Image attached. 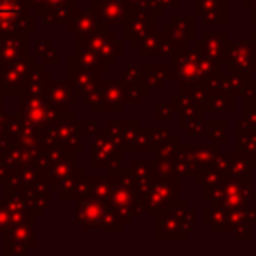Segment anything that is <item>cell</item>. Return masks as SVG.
<instances>
[{
    "label": "cell",
    "instance_id": "obj_1",
    "mask_svg": "<svg viewBox=\"0 0 256 256\" xmlns=\"http://www.w3.org/2000/svg\"><path fill=\"white\" fill-rule=\"evenodd\" d=\"M110 192L107 196V206L114 209L123 223H130L132 216H142L144 209L140 206L139 192H137L136 179L130 170H116L112 168L109 174Z\"/></svg>",
    "mask_w": 256,
    "mask_h": 256
},
{
    "label": "cell",
    "instance_id": "obj_2",
    "mask_svg": "<svg viewBox=\"0 0 256 256\" xmlns=\"http://www.w3.org/2000/svg\"><path fill=\"white\" fill-rule=\"evenodd\" d=\"M178 176L164 174L154 168V174L151 178L150 188H148L144 198L140 200V206L144 209V214H158L176 204L179 192Z\"/></svg>",
    "mask_w": 256,
    "mask_h": 256
},
{
    "label": "cell",
    "instance_id": "obj_3",
    "mask_svg": "<svg viewBox=\"0 0 256 256\" xmlns=\"http://www.w3.org/2000/svg\"><path fill=\"white\" fill-rule=\"evenodd\" d=\"M195 214L184 204H172L158 212L156 237L158 238H184L193 230Z\"/></svg>",
    "mask_w": 256,
    "mask_h": 256
},
{
    "label": "cell",
    "instance_id": "obj_4",
    "mask_svg": "<svg viewBox=\"0 0 256 256\" xmlns=\"http://www.w3.org/2000/svg\"><path fill=\"white\" fill-rule=\"evenodd\" d=\"M88 106L96 112H121L123 110V82L104 81L86 96Z\"/></svg>",
    "mask_w": 256,
    "mask_h": 256
},
{
    "label": "cell",
    "instance_id": "obj_5",
    "mask_svg": "<svg viewBox=\"0 0 256 256\" xmlns=\"http://www.w3.org/2000/svg\"><path fill=\"white\" fill-rule=\"evenodd\" d=\"M123 158V146L121 142L109 132V130H102L98 132L96 139L93 140V165L96 168H116L121 164Z\"/></svg>",
    "mask_w": 256,
    "mask_h": 256
},
{
    "label": "cell",
    "instance_id": "obj_6",
    "mask_svg": "<svg viewBox=\"0 0 256 256\" xmlns=\"http://www.w3.org/2000/svg\"><path fill=\"white\" fill-rule=\"evenodd\" d=\"M121 23H123L124 39L132 42L134 48H137L142 37L154 32V14L148 8L128 9Z\"/></svg>",
    "mask_w": 256,
    "mask_h": 256
},
{
    "label": "cell",
    "instance_id": "obj_7",
    "mask_svg": "<svg viewBox=\"0 0 256 256\" xmlns=\"http://www.w3.org/2000/svg\"><path fill=\"white\" fill-rule=\"evenodd\" d=\"M198 60H200V53L196 48L182 46L178 53L172 54L174 78L179 79L181 84H200L198 82Z\"/></svg>",
    "mask_w": 256,
    "mask_h": 256
},
{
    "label": "cell",
    "instance_id": "obj_8",
    "mask_svg": "<svg viewBox=\"0 0 256 256\" xmlns=\"http://www.w3.org/2000/svg\"><path fill=\"white\" fill-rule=\"evenodd\" d=\"M224 60H228V68L252 74L256 72V46L244 40H232L226 44Z\"/></svg>",
    "mask_w": 256,
    "mask_h": 256
},
{
    "label": "cell",
    "instance_id": "obj_9",
    "mask_svg": "<svg viewBox=\"0 0 256 256\" xmlns=\"http://www.w3.org/2000/svg\"><path fill=\"white\" fill-rule=\"evenodd\" d=\"M86 48L92 50L93 53L102 62H106L107 65L112 64L118 56L123 54V42L118 40L116 37H114V34H110V32H100V34H95V36L88 37Z\"/></svg>",
    "mask_w": 256,
    "mask_h": 256
},
{
    "label": "cell",
    "instance_id": "obj_10",
    "mask_svg": "<svg viewBox=\"0 0 256 256\" xmlns=\"http://www.w3.org/2000/svg\"><path fill=\"white\" fill-rule=\"evenodd\" d=\"M128 8L124 0H95L93 12L102 20L106 25H118L123 22Z\"/></svg>",
    "mask_w": 256,
    "mask_h": 256
},
{
    "label": "cell",
    "instance_id": "obj_11",
    "mask_svg": "<svg viewBox=\"0 0 256 256\" xmlns=\"http://www.w3.org/2000/svg\"><path fill=\"white\" fill-rule=\"evenodd\" d=\"M226 44L228 40L224 34H206L202 40L196 42L195 48L198 50L200 54L221 64L224 60V54H226Z\"/></svg>",
    "mask_w": 256,
    "mask_h": 256
},
{
    "label": "cell",
    "instance_id": "obj_12",
    "mask_svg": "<svg viewBox=\"0 0 256 256\" xmlns=\"http://www.w3.org/2000/svg\"><path fill=\"white\" fill-rule=\"evenodd\" d=\"M196 14L202 16V22L207 25H224L226 6L223 0H196Z\"/></svg>",
    "mask_w": 256,
    "mask_h": 256
},
{
    "label": "cell",
    "instance_id": "obj_13",
    "mask_svg": "<svg viewBox=\"0 0 256 256\" xmlns=\"http://www.w3.org/2000/svg\"><path fill=\"white\" fill-rule=\"evenodd\" d=\"M106 209H107L106 200H100V198H96V196L86 198L84 202H81V206H79V221L84 223L86 230L96 228V224H98L100 218H102Z\"/></svg>",
    "mask_w": 256,
    "mask_h": 256
},
{
    "label": "cell",
    "instance_id": "obj_14",
    "mask_svg": "<svg viewBox=\"0 0 256 256\" xmlns=\"http://www.w3.org/2000/svg\"><path fill=\"white\" fill-rule=\"evenodd\" d=\"M164 32H167L168 36H172L176 40L184 44V42H188V40H193V37H195V23H193L192 18L179 16V18H174L165 26Z\"/></svg>",
    "mask_w": 256,
    "mask_h": 256
},
{
    "label": "cell",
    "instance_id": "obj_15",
    "mask_svg": "<svg viewBox=\"0 0 256 256\" xmlns=\"http://www.w3.org/2000/svg\"><path fill=\"white\" fill-rule=\"evenodd\" d=\"M144 74H146L148 88H153V90L164 88L165 81L174 78V74L170 72L168 65H148V67L144 68Z\"/></svg>",
    "mask_w": 256,
    "mask_h": 256
},
{
    "label": "cell",
    "instance_id": "obj_16",
    "mask_svg": "<svg viewBox=\"0 0 256 256\" xmlns=\"http://www.w3.org/2000/svg\"><path fill=\"white\" fill-rule=\"evenodd\" d=\"M209 109L216 112H234V93L230 90H218V92H209Z\"/></svg>",
    "mask_w": 256,
    "mask_h": 256
},
{
    "label": "cell",
    "instance_id": "obj_17",
    "mask_svg": "<svg viewBox=\"0 0 256 256\" xmlns=\"http://www.w3.org/2000/svg\"><path fill=\"white\" fill-rule=\"evenodd\" d=\"M226 176L228 178L238 179V181H244L246 179V181L249 182V178H251V165H249L248 158L235 151L234 156H232L230 167H228V170H226Z\"/></svg>",
    "mask_w": 256,
    "mask_h": 256
},
{
    "label": "cell",
    "instance_id": "obj_18",
    "mask_svg": "<svg viewBox=\"0 0 256 256\" xmlns=\"http://www.w3.org/2000/svg\"><path fill=\"white\" fill-rule=\"evenodd\" d=\"M188 153L192 154L193 162L196 164V167L202 168L209 167L212 164V160L218 154V144H210V146H195V148H186Z\"/></svg>",
    "mask_w": 256,
    "mask_h": 256
},
{
    "label": "cell",
    "instance_id": "obj_19",
    "mask_svg": "<svg viewBox=\"0 0 256 256\" xmlns=\"http://www.w3.org/2000/svg\"><path fill=\"white\" fill-rule=\"evenodd\" d=\"M206 136H209L210 137V140H212L214 144H224L226 142V137H228V134H226V123L224 121H209V123H206Z\"/></svg>",
    "mask_w": 256,
    "mask_h": 256
},
{
    "label": "cell",
    "instance_id": "obj_20",
    "mask_svg": "<svg viewBox=\"0 0 256 256\" xmlns=\"http://www.w3.org/2000/svg\"><path fill=\"white\" fill-rule=\"evenodd\" d=\"M240 123L244 124V130H256V96H249L246 102V114Z\"/></svg>",
    "mask_w": 256,
    "mask_h": 256
},
{
    "label": "cell",
    "instance_id": "obj_21",
    "mask_svg": "<svg viewBox=\"0 0 256 256\" xmlns=\"http://www.w3.org/2000/svg\"><path fill=\"white\" fill-rule=\"evenodd\" d=\"M92 181L95 182V184L90 186V190H93V193H95L96 198L107 200V196H109V192H110V179H109V176H107V178H93Z\"/></svg>",
    "mask_w": 256,
    "mask_h": 256
},
{
    "label": "cell",
    "instance_id": "obj_22",
    "mask_svg": "<svg viewBox=\"0 0 256 256\" xmlns=\"http://www.w3.org/2000/svg\"><path fill=\"white\" fill-rule=\"evenodd\" d=\"M146 81V74H144L142 67H137V65H126L123 76V82H139Z\"/></svg>",
    "mask_w": 256,
    "mask_h": 256
},
{
    "label": "cell",
    "instance_id": "obj_23",
    "mask_svg": "<svg viewBox=\"0 0 256 256\" xmlns=\"http://www.w3.org/2000/svg\"><path fill=\"white\" fill-rule=\"evenodd\" d=\"M174 107H172V104H158L156 107H154V118H156L158 121L160 120H170L172 116H174Z\"/></svg>",
    "mask_w": 256,
    "mask_h": 256
},
{
    "label": "cell",
    "instance_id": "obj_24",
    "mask_svg": "<svg viewBox=\"0 0 256 256\" xmlns=\"http://www.w3.org/2000/svg\"><path fill=\"white\" fill-rule=\"evenodd\" d=\"M128 9H136V8H144L146 6V0H124Z\"/></svg>",
    "mask_w": 256,
    "mask_h": 256
},
{
    "label": "cell",
    "instance_id": "obj_25",
    "mask_svg": "<svg viewBox=\"0 0 256 256\" xmlns=\"http://www.w3.org/2000/svg\"><path fill=\"white\" fill-rule=\"evenodd\" d=\"M254 46H256V44H254Z\"/></svg>",
    "mask_w": 256,
    "mask_h": 256
}]
</instances>
